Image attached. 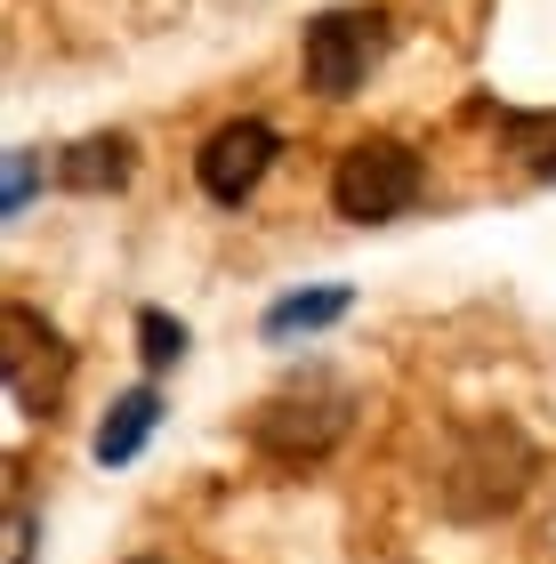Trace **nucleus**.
Returning a JSON list of instances; mask_svg holds the SVG:
<instances>
[{"label":"nucleus","instance_id":"4","mask_svg":"<svg viewBox=\"0 0 556 564\" xmlns=\"http://www.w3.org/2000/svg\"><path fill=\"white\" fill-rule=\"evenodd\" d=\"M388 57V9H323L298 41V73L315 97H356Z\"/></svg>","mask_w":556,"mask_h":564},{"label":"nucleus","instance_id":"9","mask_svg":"<svg viewBox=\"0 0 556 564\" xmlns=\"http://www.w3.org/2000/svg\"><path fill=\"white\" fill-rule=\"evenodd\" d=\"M162 427V395L154 388H130V395H113V412L97 420V459H106V468H121V459H138L145 452V435Z\"/></svg>","mask_w":556,"mask_h":564},{"label":"nucleus","instance_id":"2","mask_svg":"<svg viewBox=\"0 0 556 564\" xmlns=\"http://www.w3.org/2000/svg\"><path fill=\"white\" fill-rule=\"evenodd\" d=\"M347 427H356V388H347L339 371L307 364L250 412V444H259L274 468H315V459H331L347 444Z\"/></svg>","mask_w":556,"mask_h":564},{"label":"nucleus","instance_id":"7","mask_svg":"<svg viewBox=\"0 0 556 564\" xmlns=\"http://www.w3.org/2000/svg\"><path fill=\"white\" fill-rule=\"evenodd\" d=\"M130 170H138V145L121 130H97V138L57 153V186L65 194H113V186H130Z\"/></svg>","mask_w":556,"mask_h":564},{"label":"nucleus","instance_id":"10","mask_svg":"<svg viewBox=\"0 0 556 564\" xmlns=\"http://www.w3.org/2000/svg\"><path fill=\"white\" fill-rule=\"evenodd\" d=\"M500 130H509L516 162L533 170V177H556V113H509Z\"/></svg>","mask_w":556,"mask_h":564},{"label":"nucleus","instance_id":"11","mask_svg":"<svg viewBox=\"0 0 556 564\" xmlns=\"http://www.w3.org/2000/svg\"><path fill=\"white\" fill-rule=\"evenodd\" d=\"M138 347H145V364H154V371H170L186 355V323L162 315V306H138Z\"/></svg>","mask_w":556,"mask_h":564},{"label":"nucleus","instance_id":"6","mask_svg":"<svg viewBox=\"0 0 556 564\" xmlns=\"http://www.w3.org/2000/svg\"><path fill=\"white\" fill-rule=\"evenodd\" d=\"M274 153H283V138H274L266 121H226V130H210L201 153H194V186L210 194L218 210H242V202L266 186Z\"/></svg>","mask_w":556,"mask_h":564},{"label":"nucleus","instance_id":"14","mask_svg":"<svg viewBox=\"0 0 556 564\" xmlns=\"http://www.w3.org/2000/svg\"><path fill=\"white\" fill-rule=\"evenodd\" d=\"M130 564H170V556H130Z\"/></svg>","mask_w":556,"mask_h":564},{"label":"nucleus","instance_id":"5","mask_svg":"<svg viewBox=\"0 0 556 564\" xmlns=\"http://www.w3.org/2000/svg\"><path fill=\"white\" fill-rule=\"evenodd\" d=\"M0 371H9V395L24 403V412H48V403L65 395V371H73V347H65V330L33 315L24 299H9V315H0Z\"/></svg>","mask_w":556,"mask_h":564},{"label":"nucleus","instance_id":"13","mask_svg":"<svg viewBox=\"0 0 556 564\" xmlns=\"http://www.w3.org/2000/svg\"><path fill=\"white\" fill-rule=\"evenodd\" d=\"M9 564H33V508L9 500Z\"/></svg>","mask_w":556,"mask_h":564},{"label":"nucleus","instance_id":"3","mask_svg":"<svg viewBox=\"0 0 556 564\" xmlns=\"http://www.w3.org/2000/svg\"><path fill=\"white\" fill-rule=\"evenodd\" d=\"M419 153L403 145V138H356L331 162V210L347 218V226H388V218H403L419 202Z\"/></svg>","mask_w":556,"mask_h":564},{"label":"nucleus","instance_id":"8","mask_svg":"<svg viewBox=\"0 0 556 564\" xmlns=\"http://www.w3.org/2000/svg\"><path fill=\"white\" fill-rule=\"evenodd\" d=\"M347 306H356V291H347V282H323V291H291V299H274L259 330H266L274 347H291V339H315V330H331Z\"/></svg>","mask_w":556,"mask_h":564},{"label":"nucleus","instance_id":"12","mask_svg":"<svg viewBox=\"0 0 556 564\" xmlns=\"http://www.w3.org/2000/svg\"><path fill=\"white\" fill-rule=\"evenodd\" d=\"M33 170H41V162H33V145H17V153H9V202H0L9 218L24 210V194H33Z\"/></svg>","mask_w":556,"mask_h":564},{"label":"nucleus","instance_id":"1","mask_svg":"<svg viewBox=\"0 0 556 564\" xmlns=\"http://www.w3.org/2000/svg\"><path fill=\"white\" fill-rule=\"evenodd\" d=\"M533 476H541V452L524 444L516 420H460L436 459V500L460 524H492L533 492Z\"/></svg>","mask_w":556,"mask_h":564}]
</instances>
